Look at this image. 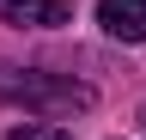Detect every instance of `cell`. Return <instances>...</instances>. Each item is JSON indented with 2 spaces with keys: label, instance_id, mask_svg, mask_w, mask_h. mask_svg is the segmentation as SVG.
<instances>
[{
  "label": "cell",
  "instance_id": "cell-1",
  "mask_svg": "<svg viewBox=\"0 0 146 140\" xmlns=\"http://www.w3.org/2000/svg\"><path fill=\"white\" fill-rule=\"evenodd\" d=\"M0 98H25V104H36V110H85L91 104V92L85 85H73V79H0Z\"/></svg>",
  "mask_w": 146,
  "mask_h": 140
},
{
  "label": "cell",
  "instance_id": "cell-2",
  "mask_svg": "<svg viewBox=\"0 0 146 140\" xmlns=\"http://www.w3.org/2000/svg\"><path fill=\"white\" fill-rule=\"evenodd\" d=\"M98 25L116 43H146V0H98Z\"/></svg>",
  "mask_w": 146,
  "mask_h": 140
},
{
  "label": "cell",
  "instance_id": "cell-3",
  "mask_svg": "<svg viewBox=\"0 0 146 140\" xmlns=\"http://www.w3.org/2000/svg\"><path fill=\"white\" fill-rule=\"evenodd\" d=\"M0 19H6V25H67L73 19V6H67V0H0Z\"/></svg>",
  "mask_w": 146,
  "mask_h": 140
},
{
  "label": "cell",
  "instance_id": "cell-4",
  "mask_svg": "<svg viewBox=\"0 0 146 140\" xmlns=\"http://www.w3.org/2000/svg\"><path fill=\"white\" fill-rule=\"evenodd\" d=\"M6 140H73L67 128H49V122H25V128H12Z\"/></svg>",
  "mask_w": 146,
  "mask_h": 140
},
{
  "label": "cell",
  "instance_id": "cell-5",
  "mask_svg": "<svg viewBox=\"0 0 146 140\" xmlns=\"http://www.w3.org/2000/svg\"><path fill=\"white\" fill-rule=\"evenodd\" d=\"M140 122H146V110H140Z\"/></svg>",
  "mask_w": 146,
  "mask_h": 140
}]
</instances>
